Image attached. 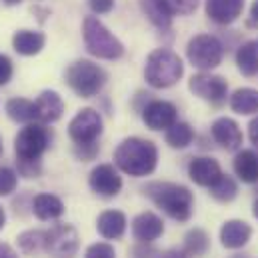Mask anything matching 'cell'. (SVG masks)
Segmentation results:
<instances>
[{
	"mask_svg": "<svg viewBox=\"0 0 258 258\" xmlns=\"http://www.w3.org/2000/svg\"><path fill=\"white\" fill-rule=\"evenodd\" d=\"M114 164L120 172L134 178L150 176L158 164V148L152 140H146L140 136H128L116 146Z\"/></svg>",
	"mask_w": 258,
	"mask_h": 258,
	"instance_id": "cell-2",
	"label": "cell"
},
{
	"mask_svg": "<svg viewBox=\"0 0 258 258\" xmlns=\"http://www.w3.org/2000/svg\"><path fill=\"white\" fill-rule=\"evenodd\" d=\"M44 242H46V230H40V228H30L16 236L18 250L26 256H36L44 252Z\"/></svg>",
	"mask_w": 258,
	"mask_h": 258,
	"instance_id": "cell-24",
	"label": "cell"
},
{
	"mask_svg": "<svg viewBox=\"0 0 258 258\" xmlns=\"http://www.w3.org/2000/svg\"><path fill=\"white\" fill-rule=\"evenodd\" d=\"M90 190L102 198H114L122 190V176L116 164H98L88 176Z\"/></svg>",
	"mask_w": 258,
	"mask_h": 258,
	"instance_id": "cell-11",
	"label": "cell"
},
{
	"mask_svg": "<svg viewBox=\"0 0 258 258\" xmlns=\"http://www.w3.org/2000/svg\"><path fill=\"white\" fill-rule=\"evenodd\" d=\"M194 136H196V134H194V128L188 122H174L170 128L166 130V134H164L166 144H168L170 148H178V150L190 146Z\"/></svg>",
	"mask_w": 258,
	"mask_h": 258,
	"instance_id": "cell-28",
	"label": "cell"
},
{
	"mask_svg": "<svg viewBox=\"0 0 258 258\" xmlns=\"http://www.w3.org/2000/svg\"><path fill=\"white\" fill-rule=\"evenodd\" d=\"M184 76L182 58L166 48H156L148 54L144 64V78L152 88H170Z\"/></svg>",
	"mask_w": 258,
	"mask_h": 258,
	"instance_id": "cell-5",
	"label": "cell"
},
{
	"mask_svg": "<svg viewBox=\"0 0 258 258\" xmlns=\"http://www.w3.org/2000/svg\"><path fill=\"white\" fill-rule=\"evenodd\" d=\"M6 114L12 122L16 124H30V122H38V114H36V104L28 98H20L14 96L6 102Z\"/></svg>",
	"mask_w": 258,
	"mask_h": 258,
	"instance_id": "cell-23",
	"label": "cell"
},
{
	"mask_svg": "<svg viewBox=\"0 0 258 258\" xmlns=\"http://www.w3.org/2000/svg\"><path fill=\"white\" fill-rule=\"evenodd\" d=\"M234 174L246 182V184H256L258 182V152L252 148L238 150L234 156Z\"/></svg>",
	"mask_w": 258,
	"mask_h": 258,
	"instance_id": "cell-22",
	"label": "cell"
},
{
	"mask_svg": "<svg viewBox=\"0 0 258 258\" xmlns=\"http://www.w3.org/2000/svg\"><path fill=\"white\" fill-rule=\"evenodd\" d=\"M74 152L80 160L88 162V160H94V156L100 152V146L98 144H84V146H74Z\"/></svg>",
	"mask_w": 258,
	"mask_h": 258,
	"instance_id": "cell-35",
	"label": "cell"
},
{
	"mask_svg": "<svg viewBox=\"0 0 258 258\" xmlns=\"http://www.w3.org/2000/svg\"><path fill=\"white\" fill-rule=\"evenodd\" d=\"M224 46L212 34H196L186 44V58L202 72H208L222 62Z\"/></svg>",
	"mask_w": 258,
	"mask_h": 258,
	"instance_id": "cell-7",
	"label": "cell"
},
{
	"mask_svg": "<svg viewBox=\"0 0 258 258\" xmlns=\"http://www.w3.org/2000/svg\"><path fill=\"white\" fill-rule=\"evenodd\" d=\"M188 176L194 184L210 188L222 176V168L212 156H196L188 162Z\"/></svg>",
	"mask_w": 258,
	"mask_h": 258,
	"instance_id": "cell-15",
	"label": "cell"
},
{
	"mask_svg": "<svg viewBox=\"0 0 258 258\" xmlns=\"http://www.w3.org/2000/svg\"><path fill=\"white\" fill-rule=\"evenodd\" d=\"M210 134L214 138L216 144H220L224 150H240L242 146V130L238 126L236 120L228 118V116H222V118H216L210 126Z\"/></svg>",
	"mask_w": 258,
	"mask_h": 258,
	"instance_id": "cell-14",
	"label": "cell"
},
{
	"mask_svg": "<svg viewBox=\"0 0 258 258\" xmlns=\"http://www.w3.org/2000/svg\"><path fill=\"white\" fill-rule=\"evenodd\" d=\"M46 44V36L38 30H16L12 36V48L20 56H36L42 52Z\"/></svg>",
	"mask_w": 258,
	"mask_h": 258,
	"instance_id": "cell-21",
	"label": "cell"
},
{
	"mask_svg": "<svg viewBox=\"0 0 258 258\" xmlns=\"http://www.w3.org/2000/svg\"><path fill=\"white\" fill-rule=\"evenodd\" d=\"M210 248V238L202 228H192L184 236V250L192 258L204 256Z\"/></svg>",
	"mask_w": 258,
	"mask_h": 258,
	"instance_id": "cell-29",
	"label": "cell"
},
{
	"mask_svg": "<svg viewBox=\"0 0 258 258\" xmlns=\"http://www.w3.org/2000/svg\"><path fill=\"white\" fill-rule=\"evenodd\" d=\"M116 0H88V6L94 14H108L114 8Z\"/></svg>",
	"mask_w": 258,
	"mask_h": 258,
	"instance_id": "cell-36",
	"label": "cell"
},
{
	"mask_svg": "<svg viewBox=\"0 0 258 258\" xmlns=\"http://www.w3.org/2000/svg\"><path fill=\"white\" fill-rule=\"evenodd\" d=\"M52 144V130L42 122L24 124L14 136V154L18 174L24 178H38L42 172V156Z\"/></svg>",
	"mask_w": 258,
	"mask_h": 258,
	"instance_id": "cell-1",
	"label": "cell"
},
{
	"mask_svg": "<svg viewBox=\"0 0 258 258\" xmlns=\"http://www.w3.org/2000/svg\"><path fill=\"white\" fill-rule=\"evenodd\" d=\"M244 10V0H206V14L216 24H232Z\"/></svg>",
	"mask_w": 258,
	"mask_h": 258,
	"instance_id": "cell-19",
	"label": "cell"
},
{
	"mask_svg": "<svg viewBox=\"0 0 258 258\" xmlns=\"http://www.w3.org/2000/svg\"><path fill=\"white\" fill-rule=\"evenodd\" d=\"M158 258H192L184 248H168L164 252H160Z\"/></svg>",
	"mask_w": 258,
	"mask_h": 258,
	"instance_id": "cell-38",
	"label": "cell"
},
{
	"mask_svg": "<svg viewBox=\"0 0 258 258\" xmlns=\"http://www.w3.org/2000/svg\"><path fill=\"white\" fill-rule=\"evenodd\" d=\"M78 250H80V236L72 224L58 222L46 230L44 252L50 258H74Z\"/></svg>",
	"mask_w": 258,
	"mask_h": 258,
	"instance_id": "cell-8",
	"label": "cell"
},
{
	"mask_svg": "<svg viewBox=\"0 0 258 258\" xmlns=\"http://www.w3.org/2000/svg\"><path fill=\"white\" fill-rule=\"evenodd\" d=\"M142 122L150 130H168L178 122V108L168 100H150L142 108Z\"/></svg>",
	"mask_w": 258,
	"mask_h": 258,
	"instance_id": "cell-12",
	"label": "cell"
},
{
	"mask_svg": "<svg viewBox=\"0 0 258 258\" xmlns=\"http://www.w3.org/2000/svg\"><path fill=\"white\" fill-rule=\"evenodd\" d=\"M30 208H32V214L38 220H42V222L58 220L64 214V202L56 194H50V192L36 194Z\"/></svg>",
	"mask_w": 258,
	"mask_h": 258,
	"instance_id": "cell-20",
	"label": "cell"
},
{
	"mask_svg": "<svg viewBox=\"0 0 258 258\" xmlns=\"http://www.w3.org/2000/svg\"><path fill=\"white\" fill-rule=\"evenodd\" d=\"M172 16H186L198 8V0H160Z\"/></svg>",
	"mask_w": 258,
	"mask_h": 258,
	"instance_id": "cell-32",
	"label": "cell"
},
{
	"mask_svg": "<svg viewBox=\"0 0 258 258\" xmlns=\"http://www.w3.org/2000/svg\"><path fill=\"white\" fill-rule=\"evenodd\" d=\"M140 8L144 16L158 28V30H170L172 26V14L166 10V6L160 0H140Z\"/></svg>",
	"mask_w": 258,
	"mask_h": 258,
	"instance_id": "cell-25",
	"label": "cell"
},
{
	"mask_svg": "<svg viewBox=\"0 0 258 258\" xmlns=\"http://www.w3.org/2000/svg\"><path fill=\"white\" fill-rule=\"evenodd\" d=\"M84 258H116V250L108 242H96L86 248Z\"/></svg>",
	"mask_w": 258,
	"mask_h": 258,
	"instance_id": "cell-33",
	"label": "cell"
},
{
	"mask_svg": "<svg viewBox=\"0 0 258 258\" xmlns=\"http://www.w3.org/2000/svg\"><path fill=\"white\" fill-rule=\"evenodd\" d=\"M18 186V172L10 166H0V196H10Z\"/></svg>",
	"mask_w": 258,
	"mask_h": 258,
	"instance_id": "cell-31",
	"label": "cell"
},
{
	"mask_svg": "<svg viewBox=\"0 0 258 258\" xmlns=\"http://www.w3.org/2000/svg\"><path fill=\"white\" fill-rule=\"evenodd\" d=\"M164 234V222L154 212H140L132 220V236L136 242L152 244Z\"/></svg>",
	"mask_w": 258,
	"mask_h": 258,
	"instance_id": "cell-13",
	"label": "cell"
},
{
	"mask_svg": "<svg viewBox=\"0 0 258 258\" xmlns=\"http://www.w3.org/2000/svg\"><path fill=\"white\" fill-rule=\"evenodd\" d=\"M134 256L136 258H158L160 256V250H156V248H152V244H142V242H138L136 246H134Z\"/></svg>",
	"mask_w": 258,
	"mask_h": 258,
	"instance_id": "cell-37",
	"label": "cell"
},
{
	"mask_svg": "<svg viewBox=\"0 0 258 258\" xmlns=\"http://www.w3.org/2000/svg\"><path fill=\"white\" fill-rule=\"evenodd\" d=\"M246 24H248V28H258V0H254L250 6V16H248Z\"/></svg>",
	"mask_w": 258,
	"mask_h": 258,
	"instance_id": "cell-39",
	"label": "cell"
},
{
	"mask_svg": "<svg viewBox=\"0 0 258 258\" xmlns=\"http://www.w3.org/2000/svg\"><path fill=\"white\" fill-rule=\"evenodd\" d=\"M208 190L212 194V198L218 200V202H232L236 198V194H238V186H236V182H234L232 176L222 174Z\"/></svg>",
	"mask_w": 258,
	"mask_h": 258,
	"instance_id": "cell-30",
	"label": "cell"
},
{
	"mask_svg": "<svg viewBox=\"0 0 258 258\" xmlns=\"http://www.w3.org/2000/svg\"><path fill=\"white\" fill-rule=\"evenodd\" d=\"M0 258H18V254H16V250L10 244L0 242Z\"/></svg>",
	"mask_w": 258,
	"mask_h": 258,
	"instance_id": "cell-41",
	"label": "cell"
},
{
	"mask_svg": "<svg viewBox=\"0 0 258 258\" xmlns=\"http://www.w3.org/2000/svg\"><path fill=\"white\" fill-rule=\"evenodd\" d=\"M128 220L120 210H104L96 220V230L104 240H120L126 232Z\"/></svg>",
	"mask_w": 258,
	"mask_h": 258,
	"instance_id": "cell-18",
	"label": "cell"
},
{
	"mask_svg": "<svg viewBox=\"0 0 258 258\" xmlns=\"http://www.w3.org/2000/svg\"><path fill=\"white\" fill-rule=\"evenodd\" d=\"M82 38L88 54L100 60H118L124 56V44L96 16H86L82 22Z\"/></svg>",
	"mask_w": 258,
	"mask_h": 258,
	"instance_id": "cell-4",
	"label": "cell"
},
{
	"mask_svg": "<svg viewBox=\"0 0 258 258\" xmlns=\"http://www.w3.org/2000/svg\"><path fill=\"white\" fill-rule=\"evenodd\" d=\"M248 136H250V142L258 148V116L252 118L250 124H248Z\"/></svg>",
	"mask_w": 258,
	"mask_h": 258,
	"instance_id": "cell-40",
	"label": "cell"
},
{
	"mask_svg": "<svg viewBox=\"0 0 258 258\" xmlns=\"http://www.w3.org/2000/svg\"><path fill=\"white\" fill-rule=\"evenodd\" d=\"M38 122L42 124H54L64 114V100L56 90H42L38 98L34 100Z\"/></svg>",
	"mask_w": 258,
	"mask_h": 258,
	"instance_id": "cell-16",
	"label": "cell"
},
{
	"mask_svg": "<svg viewBox=\"0 0 258 258\" xmlns=\"http://www.w3.org/2000/svg\"><path fill=\"white\" fill-rule=\"evenodd\" d=\"M252 236V228L244 220H226L220 228V244L228 250H238L248 244Z\"/></svg>",
	"mask_w": 258,
	"mask_h": 258,
	"instance_id": "cell-17",
	"label": "cell"
},
{
	"mask_svg": "<svg viewBox=\"0 0 258 258\" xmlns=\"http://www.w3.org/2000/svg\"><path fill=\"white\" fill-rule=\"evenodd\" d=\"M2 150H4V148H2V138H0V156H2Z\"/></svg>",
	"mask_w": 258,
	"mask_h": 258,
	"instance_id": "cell-45",
	"label": "cell"
},
{
	"mask_svg": "<svg viewBox=\"0 0 258 258\" xmlns=\"http://www.w3.org/2000/svg\"><path fill=\"white\" fill-rule=\"evenodd\" d=\"M230 108L242 116L258 114V90L256 88H238L230 96Z\"/></svg>",
	"mask_w": 258,
	"mask_h": 258,
	"instance_id": "cell-26",
	"label": "cell"
},
{
	"mask_svg": "<svg viewBox=\"0 0 258 258\" xmlns=\"http://www.w3.org/2000/svg\"><path fill=\"white\" fill-rule=\"evenodd\" d=\"M188 88L194 96L202 98L204 102H208L212 106H222L228 96L226 80L218 74H210V72H202V70L190 78Z\"/></svg>",
	"mask_w": 258,
	"mask_h": 258,
	"instance_id": "cell-10",
	"label": "cell"
},
{
	"mask_svg": "<svg viewBox=\"0 0 258 258\" xmlns=\"http://www.w3.org/2000/svg\"><path fill=\"white\" fill-rule=\"evenodd\" d=\"M4 4H8V6H14V4H20L22 0H2Z\"/></svg>",
	"mask_w": 258,
	"mask_h": 258,
	"instance_id": "cell-43",
	"label": "cell"
},
{
	"mask_svg": "<svg viewBox=\"0 0 258 258\" xmlns=\"http://www.w3.org/2000/svg\"><path fill=\"white\" fill-rule=\"evenodd\" d=\"M12 74H14L12 60L6 54H0V86H6L12 80Z\"/></svg>",
	"mask_w": 258,
	"mask_h": 258,
	"instance_id": "cell-34",
	"label": "cell"
},
{
	"mask_svg": "<svg viewBox=\"0 0 258 258\" xmlns=\"http://www.w3.org/2000/svg\"><path fill=\"white\" fill-rule=\"evenodd\" d=\"M252 212H254V216L258 218V196H256V200H254V210H252Z\"/></svg>",
	"mask_w": 258,
	"mask_h": 258,
	"instance_id": "cell-44",
	"label": "cell"
},
{
	"mask_svg": "<svg viewBox=\"0 0 258 258\" xmlns=\"http://www.w3.org/2000/svg\"><path fill=\"white\" fill-rule=\"evenodd\" d=\"M102 130H104V120H102L100 112H96L94 108H82L70 120L68 136L74 142V146L96 144Z\"/></svg>",
	"mask_w": 258,
	"mask_h": 258,
	"instance_id": "cell-9",
	"label": "cell"
},
{
	"mask_svg": "<svg viewBox=\"0 0 258 258\" xmlns=\"http://www.w3.org/2000/svg\"><path fill=\"white\" fill-rule=\"evenodd\" d=\"M166 216L176 222H188L194 212V194L190 188L174 182H150L142 188Z\"/></svg>",
	"mask_w": 258,
	"mask_h": 258,
	"instance_id": "cell-3",
	"label": "cell"
},
{
	"mask_svg": "<svg viewBox=\"0 0 258 258\" xmlns=\"http://www.w3.org/2000/svg\"><path fill=\"white\" fill-rule=\"evenodd\" d=\"M6 226V212H4V208L0 206V230Z\"/></svg>",
	"mask_w": 258,
	"mask_h": 258,
	"instance_id": "cell-42",
	"label": "cell"
},
{
	"mask_svg": "<svg viewBox=\"0 0 258 258\" xmlns=\"http://www.w3.org/2000/svg\"><path fill=\"white\" fill-rule=\"evenodd\" d=\"M66 84L80 98H92L102 92L108 74L102 66L94 64L92 60H76L66 68Z\"/></svg>",
	"mask_w": 258,
	"mask_h": 258,
	"instance_id": "cell-6",
	"label": "cell"
},
{
	"mask_svg": "<svg viewBox=\"0 0 258 258\" xmlns=\"http://www.w3.org/2000/svg\"><path fill=\"white\" fill-rule=\"evenodd\" d=\"M236 66L244 76L258 74V38L244 42L236 50Z\"/></svg>",
	"mask_w": 258,
	"mask_h": 258,
	"instance_id": "cell-27",
	"label": "cell"
}]
</instances>
